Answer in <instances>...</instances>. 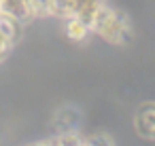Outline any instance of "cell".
Here are the masks:
<instances>
[{"mask_svg": "<svg viewBox=\"0 0 155 146\" xmlns=\"http://www.w3.org/2000/svg\"><path fill=\"white\" fill-rule=\"evenodd\" d=\"M91 32L98 34L100 38H104L106 43L110 45H125L132 40V28H130V21L119 13L115 11L113 7L108 5H100V9L96 11L94 15V21H91Z\"/></svg>", "mask_w": 155, "mask_h": 146, "instance_id": "cell-1", "label": "cell"}, {"mask_svg": "<svg viewBox=\"0 0 155 146\" xmlns=\"http://www.w3.org/2000/svg\"><path fill=\"white\" fill-rule=\"evenodd\" d=\"M134 129L147 140H155V104H142L134 116Z\"/></svg>", "mask_w": 155, "mask_h": 146, "instance_id": "cell-2", "label": "cell"}, {"mask_svg": "<svg viewBox=\"0 0 155 146\" xmlns=\"http://www.w3.org/2000/svg\"><path fill=\"white\" fill-rule=\"evenodd\" d=\"M66 21H64V30H66V36L70 38V40H74V43H81V40H85L89 34H91V26L85 21V19H81V17H77V15H70V17H64Z\"/></svg>", "mask_w": 155, "mask_h": 146, "instance_id": "cell-3", "label": "cell"}, {"mask_svg": "<svg viewBox=\"0 0 155 146\" xmlns=\"http://www.w3.org/2000/svg\"><path fill=\"white\" fill-rule=\"evenodd\" d=\"M79 123H81V114L72 106H64L55 114V127H58V131H79Z\"/></svg>", "mask_w": 155, "mask_h": 146, "instance_id": "cell-4", "label": "cell"}, {"mask_svg": "<svg viewBox=\"0 0 155 146\" xmlns=\"http://www.w3.org/2000/svg\"><path fill=\"white\" fill-rule=\"evenodd\" d=\"M11 49H13V43H9L2 34H0V59H2V57H5Z\"/></svg>", "mask_w": 155, "mask_h": 146, "instance_id": "cell-5", "label": "cell"}]
</instances>
